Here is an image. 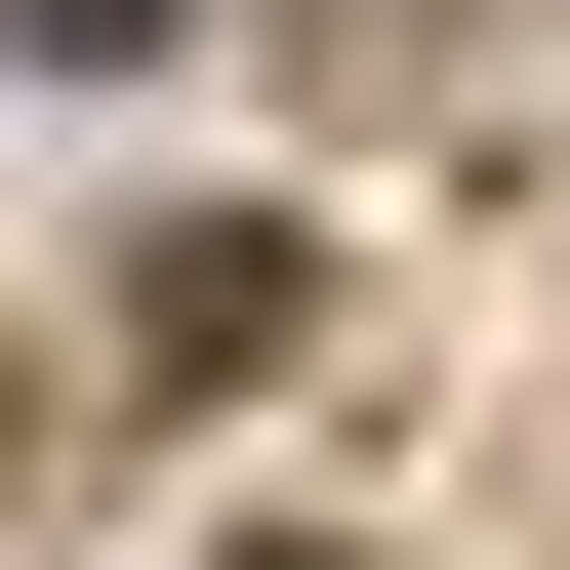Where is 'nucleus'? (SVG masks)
<instances>
[{"mask_svg":"<svg viewBox=\"0 0 570 570\" xmlns=\"http://www.w3.org/2000/svg\"><path fill=\"white\" fill-rule=\"evenodd\" d=\"M204 570H326V530H204Z\"/></svg>","mask_w":570,"mask_h":570,"instance_id":"obj_1","label":"nucleus"}]
</instances>
